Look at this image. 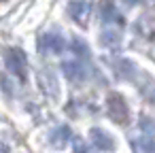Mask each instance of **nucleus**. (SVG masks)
Returning <instances> with one entry per match:
<instances>
[{"label": "nucleus", "instance_id": "nucleus-1", "mask_svg": "<svg viewBox=\"0 0 155 153\" xmlns=\"http://www.w3.org/2000/svg\"><path fill=\"white\" fill-rule=\"evenodd\" d=\"M5 62H7L9 72H13L19 81L28 79V62H26L24 51H19V49H7L5 51Z\"/></svg>", "mask_w": 155, "mask_h": 153}, {"label": "nucleus", "instance_id": "nucleus-2", "mask_svg": "<svg viewBox=\"0 0 155 153\" xmlns=\"http://www.w3.org/2000/svg\"><path fill=\"white\" fill-rule=\"evenodd\" d=\"M106 111H108V117L115 121V123H127L130 119V108L125 104V100L119 96V94H110L108 100H106Z\"/></svg>", "mask_w": 155, "mask_h": 153}, {"label": "nucleus", "instance_id": "nucleus-3", "mask_svg": "<svg viewBox=\"0 0 155 153\" xmlns=\"http://www.w3.org/2000/svg\"><path fill=\"white\" fill-rule=\"evenodd\" d=\"M68 13L70 17L79 24V26H85L89 22V13H91V5L87 0H70L68 2Z\"/></svg>", "mask_w": 155, "mask_h": 153}, {"label": "nucleus", "instance_id": "nucleus-4", "mask_svg": "<svg viewBox=\"0 0 155 153\" xmlns=\"http://www.w3.org/2000/svg\"><path fill=\"white\" fill-rule=\"evenodd\" d=\"M62 72H64V77H66L70 83H83L85 77H87L85 66H83L81 62H77V60H66V62H62Z\"/></svg>", "mask_w": 155, "mask_h": 153}, {"label": "nucleus", "instance_id": "nucleus-5", "mask_svg": "<svg viewBox=\"0 0 155 153\" xmlns=\"http://www.w3.org/2000/svg\"><path fill=\"white\" fill-rule=\"evenodd\" d=\"M70 138H72V132H70V128H68V125H58L55 130H51V136H49L51 145H53L55 149H60V151L68 147Z\"/></svg>", "mask_w": 155, "mask_h": 153}, {"label": "nucleus", "instance_id": "nucleus-6", "mask_svg": "<svg viewBox=\"0 0 155 153\" xmlns=\"http://www.w3.org/2000/svg\"><path fill=\"white\" fill-rule=\"evenodd\" d=\"M89 136H91V142H94V147H96L98 151H113L115 142H113V138H110L108 132H104V130H100V128H94V130L89 132Z\"/></svg>", "mask_w": 155, "mask_h": 153}, {"label": "nucleus", "instance_id": "nucleus-7", "mask_svg": "<svg viewBox=\"0 0 155 153\" xmlns=\"http://www.w3.org/2000/svg\"><path fill=\"white\" fill-rule=\"evenodd\" d=\"M100 15H102V22H106V24H123V17L119 15L113 0H104L100 5Z\"/></svg>", "mask_w": 155, "mask_h": 153}, {"label": "nucleus", "instance_id": "nucleus-8", "mask_svg": "<svg viewBox=\"0 0 155 153\" xmlns=\"http://www.w3.org/2000/svg\"><path fill=\"white\" fill-rule=\"evenodd\" d=\"M41 45H43V49L49 51V53H62V51H64V38H62L58 32L45 34V36L41 38Z\"/></svg>", "mask_w": 155, "mask_h": 153}, {"label": "nucleus", "instance_id": "nucleus-9", "mask_svg": "<svg viewBox=\"0 0 155 153\" xmlns=\"http://www.w3.org/2000/svg\"><path fill=\"white\" fill-rule=\"evenodd\" d=\"M38 81H41V87L49 94V96H58L60 89H58V79L51 70H41L38 72Z\"/></svg>", "mask_w": 155, "mask_h": 153}, {"label": "nucleus", "instance_id": "nucleus-10", "mask_svg": "<svg viewBox=\"0 0 155 153\" xmlns=\"http://www.w3.org/2000/svg\"><path fill=\"white\" fill-rule=\"evenodd\" d=\"M134 153H155V140L151 136H138L132 140Z\"/></svg>", "mask_w": 155, "mask_h": 153}, {"label": "nucleus", "instance_id": "nucleus-11", "mask_svg": "<svg viewBox=\"0 0 155 153\" xmlns=\"http://www.w3.org/2000/svg\"><path fill=\"white\" fill-rule=\"evenodd\" d=\"M100 41H102V45L106 49H117L121 45V32H117V30H104L102 36H100Z\"/></svg>", "mask_w": 155, "mask_h": 153}, {"label": "nucleus", "instance_id": "nucleus-12", "mask_svg": "<svg viewBox=\"0 0 155 153\" xmlns=\"http://www.w3.org/2000/svg\"><path fill=\"white\" fill-rule=\"evenodd\" d=\"M70 49L77 53V55H81V58H89V47L81 41V38H74V41H70Z\"/></svg>", "mask_w": 155, "mask_h": 153}, {"label": "nucleus", "instance_id": "nucleus-13", "mask_svg": "<svg viewBox=\"0 0 155 153\" xmlns=\"http://www.w3.org/2000/svg\"><path fill=\"white\" fill-rule=\"evenodd\" d=\"M119 75H121V77H132V75H134V66H132V62L121 60V62H119Z\"/></svg>", "mask_w": 155, "mask_h": 153}, {"label": "nucleus", "instance_id": "nucleus-14", "mask_svg": "<svg viewBox=\"0 0 155 153\" xmlns=\"http://www.w3.org/2000/svg\"><path fill=\"white\" fill-rule=\"evenodd\" d=\"M0 153H11V149H9V145L2 140V138H0Z\"/></svg>", "mask_w": 155, "mask_h": 153}, {"label": "nucleus", "instance_id": "nucleus-15", "mask_svg": "<svg viewBox=\"0 0 155 153\" xmlns=\"http://www.w3.org/2000/svg\"><path fill=\"white\" fill-rule=\"evenodd\" d=\"M72 153H89V151H87V149H85V147H81V145H79V147H77V149H74V151H72Z\"/></svg>", "mask_w": 155, "mask_h": 153}, {"label": "nucleus", "instance_id": "nucleus-16", "mask_svg": "<svg viewBox=\"0 0 155 153\" xmlns=\"http://www.w3.org/2000/svg\"><path fill=\"white\" fill-rule=\"evenodd\" d=\"M125 2H127V5H138L140 0H125Z\"/></svg>", "mask_w": 155, "mask_h": 153}]
</instances>
